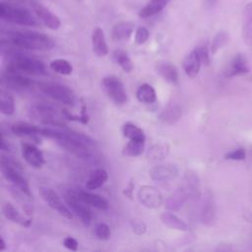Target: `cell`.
<instances>
[{"mask_svg": "<svg viewBox=\"0 0 252 252\" xmlns=\"http://www.w3.org/2000/svg\"><path fill=\"white\" fill-rule=\"evenodd\" d=\"M5 36L6 37L1 39V47L10 48V50L26 49L47 51L52 49L55 45L50 36L33 31H8L5 32Z\"/></svg>", "mask_w": 252, "mask_h": 252, "instance_id": "6da1fadb", "label": "cell"}, {"mask_svg": "<svg viewBox=\"0 0 252 252\" xmlns=\"http://www.w3.org/2000/svg\"><path fill=\"white\" fill-rule=\"evenodd\" d=\"M7 61L5 63L6 72L25 73L33 76H44L47 74L45 65L38 59L14 50L7 51Z\"/></svg>", "mask_w": 252, "mask_h": 252, "instance_id": "7a4b0ae2", "label": "cell"}, {"mask_svg": "<svg viewBox=\"0 0 252 252\" xmlns=\"http://www.w3.org/2000/svg\"><path fill=\"white\" fill-rule=\"evenodd\" d=\"M0 18L8 23L23 27L39 26V19L35 17L30 10L10 3H0Z\"/></svg>", "mask_w": 252, "mask_h": 252, "instance_id": "3957f363", "label": "cell"}, {"mask_svg": "<svg viewBox=\"0 0 252 252\" xmlns=\"http://www.w3.org/2000/svg\"><path fill=\"white\" fill-rule=\"evenodd\" d=\"M20 165L15 160L5 156H1V171L3 176L17 187L24 195L32 197V192L28 180L20 171Z\"/></svg>", "mask_w": 252, "mask_h": 252, "instance_id": "277c9868", "label": "cell"}, {"mask_svg": "<svg viewBox=\"0 0 252 252\" xmlns=\"http://www.w3.org/2000/svg\"><path fill=\"white\" fill-rule=\"evenodd\" d=\"M38 88L47 96L64 104L74 106L77 102L75 93L66 85L54 82H40L38 83Z\"/></svg>", "mask_w": 252, "mask_h": 252, "instance_id": "5b68a950", "label": "cell"}, {"mask_svg": "<svg viewBox=\"0 0 252 252\" xmlns=\"http://www.w3.org/2000/svg\"><path fill=\"white\" fill-rule=\"evenodd\" d=\"M101 86L107 96L116 104H124L128 95L122 81L114 75H108L102 78Z\"/></svg>", "mask_w": 252, "mask_h": 252, "instance_id": "8992f818", "label": "cell"}, {"mask_svg": "<svg viewBox=\"0 0 252 252\" xmlns=\"http://www.w3.org/2000/svg\"><path fill=\"white\" fill-rule=\"evenodd\" d=\"M64 200L70 210L81 220L84 225L89 226L92 221V212L86 203H84L77 195L76 190H68L64 194Z\"/></svg>", "mask_w": 252, "mask_h": 252, "instance_id": "52a82bcc", "label": "cell"}, {"mask_svg": "<svg viewBox=\"0 0 252 252\" xmlns=\"http://www.w3.org/2000/svg\"><path fill=\"white\" fill-rule=\"evenodd\" d=\"M31 115L37 121L45 124L47 126H54V127H64L63 121L59 113L50 105L46 104H34L31 108Z\"/></svg>", "mask_w": 252, "mask_h": 252, "instance_id": "ba28073f", "label": "cell"}, {"mask_svg": "<svg viewBox=\"0 0 252 252\" xmlns=\"http://www.w3.org/2000/svg\"><path fill=\"white\" fill-rule=\"evenodd\" d=\"M56 143L63 149H65L67 152L71 153L75 157H77L80 159H83L88 162H95L96 158L94 155V153L91 151L90 145H87L85 143L74 141V140H59L56 141Z\"/></svg>", "mask_w": 252, "mask_h": 252, "instance_id": "9c48e42d", "label": "cell"}, {"mask_svg": "<svg viewBox=\"0 0 252 252\" xmlns=\"http://www.w3.org/2000/svg\"><path fill=\"white\" fill-rule=\"evenodd\" d=\"M39 194L44 202L54 211H56L59 215L66 219H72L73 212L70 208L63 202V200L59 197V195L52 189L41 187L39 189Z\"/></svg>", "mask_w": 252, "mask_h": 252, "instance_id": "30bf717a", "label": "cell"}, {"mask_svg": "<svg viewBox=\"0 0 252 252\" xmlns=\"http://www.w3.org/2000/svg\"><path fill=\"white\" fill-rule=\"evenodd\" d=\"M217 218V206L213 192L207 189L204 193L200 207V220L203 224L211 226L215 223Z\"/></svg>", "mask_w": 252, "mask_h": 252, "instance_id": "8fae6325", "label": "cell"}, {"mask_svg": "<svg viewBox=\"0 0 252 252\" xmlns=\"http://www.w3.org/2000/svg\"><path fill=\"white\" fill-rule=\"evenodd\" d=\"M138 199L142 205L149 209H158L163 202L160 191L151 185H144L139 189Z\"/></svg>", "mask_w": 252, "mask_h": 252, "instance_id": "7c38bea8", "label": "cell"}, {"mask_svg": "<svg viewBox=\"0 0 252 252\" xmlns=\"http://www.w3.org/2000/svg\"><path fill=\"white\" fill-rule=\"evenodd\" d=\"M31 6L35 16L50 30H58L61 26L60 19L53 14L49 9L44 7L41 3L36 0H30Z\"/></svg>", "mask_w": 252, "mask_h": 252, "instance_id": "4fadbf2b", "label": "cell"}, {"mask_svg": "<svg viewBox=\"0 0 252 252\" xmlns=\"http://www.w3.org/2000/svg\"><path fill=\"white\" fill-rule=\"evenodd\" d=\"M2 84L12 91H24L33 86V81L20 73L6 72L2 75Z\"/></svg>", "mask_w": 252, "mask_h": 252, "instance_id": "5bb4252c", "label": "cell"}, {"mask_svg": "<svg viewBox=\"0 0 252 252\" xmlns=\"http://www.w3.org/2000/svg\"><path fill=\"white\" fill-rule=\"evenodd\" d=\"M21 152L24 159L34 168H40L45 163L42 152L33 144L22 143Z\"/></svg>", "mask_w": 252, "mask_h": 252, "instance_id": "9a60e30c", "label": "cell"}, {"mask_svg": "<svg viewBox=\"0 0 252 252\" xmlns=\"http://www.w3.org/2000/svg\"><path fill=\"white\" fill-rule=\"evenodd\" d=\"M149 175L154 180L169 181L178 175V168L176 165L170 163L158 164L150 169Z\"/></svg>", "mask_w": 252, "mask_h": 252, "instance_id": "2e32d148", "label": "cell"}, {"mask_svg": "<svg viewBox=\"0 0 252 252\" xmlns=\"http://www.w3.org/2000/svg\"><path fill=\"white\" fill-rule=\"evenodd\" d=\"M247 73H249L248 61L247 58L241 53L236 54L224 70V76L226 78L241 76Z\"/></svg>", "mask_w": 252, "mask_h": 252, "instance_id": "e0dca14e", "label": "cell"}, {"mask_svg": "<svg viewBox=\"0 0 252 252\" xmlns=\"http://www.w3.org/2000/svg\"><path fill=\"white\" fill-rule=\"evenodd\" d=\"M76 193L78 197L87 205L94 207L98 210L105 211L108 209L109 204L105 198H103L100 195L93 194L91 192H88L86 190H76Z\"/></svg>", "mask_w": 252, "mask_h": 252, "instance_id": "ac0fdd59", "label": "cell"}, {"mask_svg": "<svg viewBox=\"0 0 252 252\" xmlns=\"http://www.w3.org/2000/svg\"><path fill=\"white\" fill-rule=\"evenodd\" d=\"M201 63L202 61L200 59V56L197 50L194 49L188 55H186L182 62V67L185 74L189 78H195L199 74Z\"/></svg>", "mask_w": 252, "mask_h": 252, "instance_id": "d6986e66", "label": "cell"}, {"mask_svg": "<svg viewBox=\"0 0 252 252\" xmlns=\"http://www.w3.org/2000/svg\"><path fill=\"white\" fill-rule=\"evenodd\" d=\"M242 38L246 45L252 46V2L246 4L243 10Z\"/></svg>", "mask_w": 252, "mask_h": 252, "instance_id": "ffe728a7", "label": "cell"}, {"mask_svg": "<svg viewBox=\"0 0 252 252\" xmlns=\"http://www.w3.org/2000/svg\"><path fill=\"white\" fill-rule=\"evenodd\" d=\"M134 32V25L130 22H119L113 26L111 37L114 41L123 42L130 39Z\"/></svg>", "mask_w": 252, "mask_h": 252, "instance_id": "44dd1931", "label": "cell"}, {"mask_svg": "<svg viewBox=\"0 0 252 252\" xmlns=\"http://www.w3.org/2000/svg\"><path fill=\"white\" fill-rule=\"evenodd\" d=\"M93 51L99 57L108 53V46L104 37V32L100 28H94L92 32Z\"/></svg>", "mask_w": 252, "mask_h": 252, "instance_id": "7402d4cb", "label": "cell"}, {"mask_svg": "<svg viewBox=\"0 0 252 252\" xmlns=\"http://www.w3.org/2000/svg\"><path fill=\"white\" fill-rule=\"evenodd\" d=\"M182 114V109L177 103H169L167 104L159 113V120L168 125H172L179 120Z\"/></svg>", "mask_w": 252, "mask_h": 252, "instance_id": "603a6c76", "label": "cell"}, {"mask_svg": "<svg viewBox=\"0 0 252 252\" xmlns=\"http://www.w3.org/2000/svg\"><path fill=\"white\" fill-rule=\"evenodd\" d=\"M2 212H3L4 217L7 220H9L15 223H18L24 227H29L32 223V220L26 219L24 216H22L21 213L11 203L4 204V206L2 208Z\"/></svg>", "mask_w": 252, "mask_h": 252, "instance_id": "cb8c5ba5", "label": "cell"}, {"mask_svg": "<svg viewBox=\"0 0 252 252\" xmlns=\"http://www.w3.org/2000/svg\"><path fill=\"white\" fill-rule=\"evenodd\" d=\"M11 132L14 135L20 137H33L37 135L41 136V128L28 122L14 123L11 126Z\"/></svg>", "mask_w": 252, "mask_h": 252, "instance_id": "d4e9b609", "label": "cell"}, {"mask_svg": "<svg viewBox=\"0 0 252 252\" xmlns=\"http://www.w3.org/2000/svg\"><path fill=\"white\" fill-rule=\"evenodd\" d=\"M108 179V173L103 168H97L94 170L89 179L86 182L85 188L88 190H96L99 187H101Z\"/></svg>", "mask_w": 252, "mask_h": 252, "instance_id": "484cf974", "label": "cell"}, {"mask_svg": "<svg viewBox=\"0 0 252 252\" xmlns=\"http://www.w3.org/2000/svg\"><path fill=\"white\" fill-rule=\"evenodd\" d=\"M157 72L158 74L166 82L175 84L178 82L179 75L177 68L168 62H162L157 65Z\"/></svg>", "mask_w": 252, "mask_h": 252, "instance_id": "4316f807", "label": "cell"}, {"mask_svg": "<svg viewBox=\"0 0 252 252\" xmlns=\"http://www.w3.org/2000/svg\"><path fill=\"white\" fill-rule=\"evenodd\" d=\"M161 222L166 225L167 227L173 228V229H177V230H182L185 231L188 229V225L187 223L181 220L180 218H178L176 215H174L171 212H164L160 215L159 217Z\"/></svg>", "mask_w": 252, "mask_h": 252, "instance_id": "83f0119b", "label": "cell"}, {"mask_svg": "<svg viewBox=\"0 0 252 252\" xmlns=\"http://www.w3.org/2000/svg\"><path fill=\"white\" fill-rule=\"evenodd\" d=\"M137 99L145 104H152L157 100L156 90L149 84H142L136 91Z\"/></svg>", "mask_w": 252, "mask_h": 252, "instance_id": "f1b7e54d", "label": "cell"}, {"mask_svg": "<svg viewBox=\"0 0 252 252\" xmlns=\"http://www.w3.org/2000/svg\"><path fill=\"white\" fill-rule=\"evenodd\" d=\"M170 0H150L148 4L139 12L141 18H150L158 13H159Z\"/></svg>", "mask_w": 252, "mask_h": 252, "instance_id": "f546056e", "label": "cell"}, {"mask_svg": "<svg viewBox=\"0 0 252 252\" xmlns=\"http://www.w3.org/2000/svg\"><path fill=\"white\" fill-rule=\"evenodd\" d=\"M112 59L113 61L121 67V69L124 72L130 73L134 69V65L132 63V60L128 56L127 52L122 49H115L112 52Z\"/></svg>", "mask_w": 252, "mask_h": 252, "instance_id": "4dcf8cb0", "label": "cell"}, {"mask_svg": "<svg viewBox=\"0 0 252 252\" xmlns=\"http://www.w3.org/2000/svg\"><path fill=\"white\" fill-rule=\"evenodd\" d=\"M122 134L125 138L129 140H135V141H146V136L144 131L138 127L137 125L126 122L122 126Z\"/></svg>", "mask_w": 252, "mask_h": 252, "instance_id": "1f68e13d", "label": "cell"}, {"mask_svg": "<svg viewBox=\"0 0 252 252\" xmlns=\"http://www.w3.org/2000/svg\"><path fill=\"white\" fill-rule=\"evenodd\" d=\"M169 153V146L166 143H158L153 145L148 153L147 158L153 161H158L163 159Z\"/></svg>", "mask_w": 252, "mask_h": 252, "instance_id": "d6a6232c", "label": "cell"}, {"mask_svg": "<svg viewBox=\"0 0 252 252\" xmlns=\"http://www.w3.org/2000/svg\"><path fill=\"white\" fill-rule=\"evenodd\" d=\"M146 141H135L129 140L123 148V155L127 157H138L142 155L145 150Z\"/></svg>", "mask_w": 252, "mask_h": 252, "instance_id": "836d02e7", "label": "cell"}, {"mask_svg": "<svg viewBox=\"0 0 252 252\" xmlns=\"http://www.w3.org/2000/svg\"><path fill=\"white\" fill-rule=\"evenodd\" d=\"M49 67L55 73L60 75H70L73 72L72 64L66 59H54L49 63Z\"/></svg>", "mask_w": 252, "mask_h": 252, "instance_id": "e575fe53", "label": "cell"}, {"mask_svg": "<svg viewBox=\"0 0 252 252\" xmlns=\"http://www.w3.org/2000/svg\"><path fill=\"white\" fill-rule=\"evenodd\" d=\"M0 110L5 115H12L15 111L14 98L8 93L1 91L0 94Z\"/></svg>", "mask_w": 252, "mask_h": 252, "instance_id": "d590c367", "label": "cell"}, {"mask_svg": "<svg viewBox=\"0 0 252 252\" xmlns=\"http://www.w3.org/2000/svg\"><path fill=\"white\" fill-rule=\"evenodd\" d=\"M228 39H229V35L226 32L221 31L216 33L210 45L211 53L216 54L220 49H221L223 46L226 45V43L228 42Z\"/></svg>", "mask_w": 252, "mask_h": 252, "instance_id": "8d00e7d4", "label": "cell"}, {"mask_svg": "<svg viewBox=\"0 0 252 252\" xmlns=\"http://www.w3.org/2000/svg\"><path fill=\"white\" fill-rule=\"evenodd\" d=\"M61 114H62L64 119L71 120V121H77V122H80V123H83V124H88L89 121H90V115L87 112V106L85 104H83L82 107H81L80 115L71 114L67 109H62Z\"/></svg>", "mask_w": 252, "mask_h": 252, "instance_id": "74e56055", "label": "cell"}, {"mask_svg": "<svg viewBox=\"0 0 252 252\" xmlns=\"http://www.w3.org/2000/svg\"><path fill=\"white\" fill-rule=\"evenodd\" d=\"M94 234L99 240H107L110 237V228L105 222H99L94 227Z\"/></svg>", "mask_w": 252, "mask_h": 252, "instance_id": "f35d334b", "label": "cell"}, {"mask_svg": "<svg viewBox=\"0 0 252 252\" xmlns=\"http://www.w3.org/2000/svg\"><path fill=\"white\" fill-rule=\"evenodd\" d=\"M150 36L149 31L144 27H139L135 32V42L137 44H144Z\"/></svg>", "mask_w": 252, "mask_h": 252, "instance_id": "ab89813d", "label": "cell"}, {"mask_svg": "<svg viewBox=\"0 0 252 252\" xmlns=\"http://www.w3.org/2000/svg\"><path fill=\"white\" fill-rule=\"evenodd\" d=\"M200 56V59L202 61V63H204L205 65H209L210 64V55H209V46L207 43H203L199 46H197L195 48Z\"/></svg>", "mask_w": 252, "mask_h": 252, "instance_id": "60d3db41", "label": "cell"}, {"mask_svg": "<svg viewBox=\"0 0 252 252\" xmlns=\"http://www.w3.org/2000/svg\"><path fill=\"white\" fill-rule=\"evenodd\" d=\"M246 157V152L244 149L239 148L236 149L234 151H231L229 153H227L224 156L225 159H232V160H243Z\"/></svg>", "mask_w": 252, "mask_h": 252, "instance_id": "b9f144b4", "label": "cell"}, {"mask_svg": "<svg viewBox=\"0 0 252 252\" xmlns=\"http://www.w3.org/2000/svg\"><path fill=\"white\" fill-rule=\"evenodd\" d=\"M130 225L132 230L136 234H144L147 231V225L146 223L141 220H130Z\"/></svg>", "mask_w": 252, "mask_h": 252, "instance_id": "7bdbcfd3", "label": "cell"}, {"mask_svg": "<svg viewBox=\"0 0 252 252\" xmlns=\"http://www.w3.org/2000/svg\"><path fill=\"white\" fill-rule=\"evenodd\" d=\"M63 245L71 251H77L78 250V241L71 236H67L63 240Z\"/></svg>", "mask_w": 252, "mask_h": 252, "instance_id": "ee69618b", "label": "cell"}, {"mask_svg": "<svg viewBox=\"0 0 252 252\" xmlns=\"http://www.w3.org/2000/svg\"><path fill=\"white\" fill-rule=\"evenodd\" d=\"M133 189H134V183H133L132 181H130V182L128 183L127 187L125 188V190L123 191V194H124L126 197L132 199V197H133Z\"/></svg>", "mask_w": 252, "mask_h": 252, "instance_id": "f6af8a7d", "label": "cell"}, {"mask_svg": "<svg viewBox=\"0 0 252 252\" xmlns=\"http://www.w3.org/2000/svg\"><path fill=\"white\" fill-rule=\"evenodd\" d=\"M0 149L4 152H9L10 151V146L6 143L3 134H1V138H0Z\"/></svg>", "mask_w": 252, "mask_h": 252, "instance_id": "bcb514c9", "label": "cell"}, {"mask_svg": "<svg viewBox=\"0 0 252 252\" xmlns=\"http://www.w3.org/2000/svg\"><path fill=\"white\" fill-rule=\"evenodd\" d=\"M217 2H218V0H204L205 6L207 8H213L217 4Z\"/></svg>", "mask_w": 252, "mask_h": 252, "instance_id": "7dc6e473", "label": "cell"}, {"mask_svg": "<svg viewBox=\"0 0 252 252\" xmlns=\"http://www.w3.org/2000/svg\"><path fill=\"white\" fill-rule=\"evenodd\" d=\"M5 247H6V245H5L4 238L1 236V237H0V250H1V251H3V250L5 249Z\"/></svg>", "mask_w": 252, "mask_h": 252, "instance_id": "c3c4849f", "label": "cell"}]
</instances>
